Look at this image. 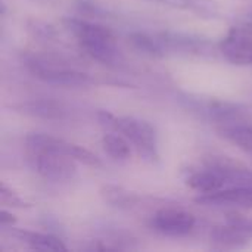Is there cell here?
Here are the masks:
<instances>
[{"mask_svg": "<svg viewBox=\"0 0 252 252\" xmlns=\"http://www.w3.org/2000/svg\"><path fill=\"white\" fill-rule=\"evenodd\" d=\"M24 65L32 77L52 86L84 87L94 83V78L90 74L46 55L27 53L24 56Z\"/></svg>", "mask_w": 252, "mask_h": 252, "instance_id": "7a4b0ae2", "label": "cell"}, {"mask_svg": "<svg viewBox=\"0 0 252 252\" xmlns=\"http://www.w3.org/2000/svg\"><path fill=\"white\" fill-rule=\"evenodd\" d=\"M15 235L30 248L37 251H66L63 242L52 235L37 233V232H22V230L16 232Z\"/></svg>", "mask_w": 252, "mask_h": 252, "instance_id": "4fadbf2b", "label": "cell"}, {"mask_svg": "<svg viewBox=\"0 0 252 252\" xmlns=\"http://www.w3.org/2000/svg\"><path fill=\"white\" fill-rule=\"evenodd\" d=\"M18 109L27 115L43 118V120H63L66 117V108L55 100H30L18 106Z\"/></svg>", "mask_w": 252, "mask_h": 252, "instance_id": "30bf717a", "label": "cell"}, {"mask_svg": "<svg viewBox=\"0 0 252 252\" xmlns=\"http://www.w3.org/2000/svg\"><path fill=\"white\" fill-rule=\"evenodd\" d=\"M27 140H31V142H35V143L46 145V146H50L53 149H58V151L66 154L68 157H71L72 159H75L77 162H81L84 165L94 167V168L102 167V161L93 152H90L89 149H86V148H83L80 145L69 143V142H66L63 139H58V137L43 134V133H34V134H30L27 137Z\"/></svg>", "mask_w": 252, "mask_h": 252, "instance_id": "52a82bcc", "label": "cell"}, {"mask_svg": "<svg viewBox=\"0 0 252 252\" xmlns=\"http://www.w3.org/2000/svg\"><path fill=\"white\" fill-rule=\"evenodd\" d=\"M25 149L32 170L49 182H68L77 174L75 159L46 145L25 139Z\"/></svg>", "mask_w": 252, "mask_h": 252, "instance_id": "3957f363", "label": "cell"}, {"mask_svg": "<svg viewBox=\"0 0 252 252\" xmlns=\"http://www.w3.org/2000/svg\"><path fill=\"white\" fill-rule=\"evenodd\" d=\"M16 223V219L13 214L7 213L6 210H1L0 211V224L1 227H12V224Z\"/></svg>", "mask_w": 252, "mask_h": 252, "instance_id": "e0dca14e", "label": "cell"}, {"mask_svg": "<svg viewBox=\"0 0 252 252\" xmlns=\"http://www.w3.org/2000/svg\"><path fill=\"white\" fill-rule=\"evenodd\" d=\"M217 133L220 137L229 140L230 143L252 155V124L241 121L221 124L220 127H217Z\"/></svg>", "mask_w": 252, "mask_h": 252, "instance_id": "8fae6325", "label": "cell"}, {"mask_svg": "<svg viewBox=\"0 0 252 252\" xmlns=\"http://www.w3.org/2000/svg\"><path fill=\"white\" fill-rule=\"evenodd\" d=\"M201 205L214 207H241L252 210V186H236L210 195H199L195 199Z\"/></svg>", "mask_w": 252, "mask_h": 252, "instance_id": "9c48e42d", "label": "cell"}, {"mask_svg": "<svg viewBox=\"0 0 252 252\" xmlns=\"http://www.w3.org/2000/svg\"><path fill=\"white\" fill-rule=\"evenodd\" d=\"M131 143L127 137L121 133H108L102 137V148L103 151L114 159V161H127L131 157Z\"/></svg>", "mask_w": 252, "mask_h": 252, "instance_id": "5bb4252c", "label": "cell"}, {"mask_svg": "<svg viewBox=\"0 0 252 252\" xmlns=\"http://www.w3.org/2000/svg\"><path fill=\"white\" fill-rule=\"evenodd\" d=\"M63 22L65 27L77 38V43L83 52L92 59L105 65H114L120 62L121 55L117 46V40L109 28L75 18H68Z\"/></svg>", "mask_w": 252, "mask_h": 252, "instance_id": "6da1fadb", "label": "cell"}, {"mask_svg": "<svg viewBox=\"0 0 252 252\" xmlns=\"http://www.w3.org/2000/svg\"><path fill=\"white\" fill-rule=\"evenodd\" d=\"M196 226V217L183 208H162L155 213L151 227L165 236H186Z\"/></svg>", "mask_w": 252, "mask_h": 252, "instance_id": "5b68a950", "label": "cell"}, {"mask_svg": "<svg viewBox=\"0 0 252 252\" xmlns=\"http://www.w3.org/2000/svg\"><path fill=\"white\" fill-rule=\"evenodd\" d=\"M32 1H37V3H40V4H53V3H56L58 0H32Z\"/></svg>", "mask_w": 252, "mask_h": 252, "instance_id": "ac0fdd59", "label": "cell"}, {"mask_svg": "<svg viewBox=\"0 0 252 252\" xmlns=\"http://www.w3.org/2000/svg\"><path fill=\"white\" fill-rule=\"evenodd\" d=\"M99 120L105 126L112 127L115 131L127 137L145 158L154 159L158 157V136L151 123L136 117H115L105 111L99 112Z\"/></svg>", "mask_w": 252, "mask_h": 252, "instance_id": "277c9868", "label": "cell"}, {"mask_svg": "<svg viewBox=\"0 0 252 252\" xmlns=\"http://www.w3.org/2000/svg\"><path fill=\"white\" fill-rule=\"evenodd\" d=\"M0 201L3 205H10V207H18V208H22V207H30V204H27L25 201H22L15 192L9 190L7 186L3 183L1 185V189H0Z\"/></svg>", "mask_w": 252, "mask_h": 252, "instance_id": "2e32d148", "label": "cell"}, {"mask_svg": "<svg viewBox=\"0 0 252 252\" xmlns=\"http://www.w3.org/2000/svg\"><path fill=\"white\" fill-rule=\"evenodd\" d=\"M220 50L235 65H252V34L244 28H235L220 43Z\"/></svg>", "mask_w": 252, "mask_h": 252, "instance_id": "8992f818", "label": "cell"}, {"mask_svg": "<svg viewBox=\"0 0 252 252\" xmlns=\"http://www.w3.org/2000/svg\"><path fill=\"white\" fill-rule=\"evenodd\" d=\"M188 186L196 190L199 195H210V193H216L224 189L236 188L233 180L229 176L205 164L202 170L193 171L188 177Z\"/></svg>", "mask_w": 252, "mask_h": 252, "instance_id": "ba28073f", "label": "cell"}, {"mask_svg": "<svg viewBox=\"0 0 252 252\" xmlns=\"http://www.w3.org/2000/svg\"><path fill=\"white\" fill-rule=\"evenodd\" d=\"M154 1L171 6L176 9L195 12L199 15H214L217 10V4L211 0H154Z\"/></svg>", "mask_w": 252, "mask_h": 252, "instance_id": "9a60e30c", "label": "cell"}, {"mask_svg": "<svg viewBox=\"0 0 252 252\" xmlns=\"http://www.w3.org/2000/svg\"><path fill=\"white\" fill-rule=\"evenodd\" d=\"M100 196L105 202H108L112 207H117L120 210H128L139 204L140 198L134 192H130L124 189L123 186L117 185H105L100 188Z\"/></svg>", "mask_w": 252, "mask_h": 252, "instance_id": "7c38bea8", "label": "cell"}]
</instances>
